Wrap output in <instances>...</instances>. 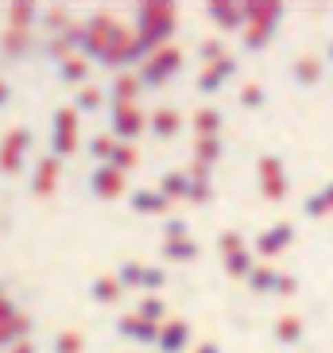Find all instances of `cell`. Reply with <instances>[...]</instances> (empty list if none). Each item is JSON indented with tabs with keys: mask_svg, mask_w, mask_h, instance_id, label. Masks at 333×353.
<instances>
[{
	"mask_svg": "<svg viewBox=\"0 0 333 353\" xmlns=\"http://www.w3.org/2000/svg\"><path fill=\"white\" fill-rule=\"evenodd\" d=\"M78 132H82V113H78L74 105H58L54 117H51V156L70 159L74 152L82 148Z\"/></svg>",
	"mask_w": 333,
	"mask_h": 353,
	"instance_id": "obj_2",
	"label": "cell"
},
{
	"mask_svg": "<svg viewBox=\"0 0 333 353\" xmlns=\"http://www.w3.org/2000/svg\"><path fill=\"white\" fill-rule=\"evenodd\" d=\"M229 74H233V63H229V59H221V63L206 66V70H202V78H198V94H217Z\"/></svg>",
	"mask_w": 333,
	"mask_h": 353,
	"instance_id": "obj_20",
	"label": "cell"
},
{
	"mask_svg": "<svg viewBox=\"0 0 333 353\" xmlns=\"http://www.w3.org/2000/svg\"><path fill=\"white\" fill-rule=\"evenodd\" d=\"M163 283H166V272H163V268H151V264H144V280H140L144 295H155Z\"/></svg>",
	"mask_w": 333,
	"mask_h": 353,
	"instance_id": "obj_34",
	"label": "cell"
},
{
	"mask_svg": "<svg viewBox=\"0 0 333 353\" xmlns=\"http://www.w3.org/2000/svg\"><path fill=\"white\" fill-rule=\"evenodd\" d=\"M147 128H151L155 140H171L175 132H182V113L171 109V105H159V109H151V117H147Z\"/></svg>",
	"mask_w": 333,
	"mask_h": 353,
	"instance_id": "obj_15",
	"label": "cell"
},
{
	"mask_svg": "<svg viewBox=\"0 0 333 353\" xmlns=\"http://www.w3.org/2000/svg\"><path fill=\"white\" fill-rule=\"evenodd\" d=\"M113 148H116L113 132L94 136V140H89V159H97V163H109V159H113Z\"/></svg>",
	"mask_w": 333,
	"mask_h": 353,
	"instance_id": "obj_30",
	"label": "cell"
},
{
	"mask_svg": "<svg viewBox=\"0 0 333 353\" xmlns=\"http://www.w3.org/2000/svg\"><path fill=\"white\" fill-rule=\"evenodd\" d=\"M182 70V51L178 47H163V51L147 54L144 66H140V82H144V90H159V85H166L175 74Z\"/></svg>",
	"mask_w": 333,
	"mask_h": 353,
	"instance_id": "obj_4",
	"label": "cell"
},
{
	"mask_svg": "<svg viewBox=\"0 0 333 353\" xmlns=\"http://www.w3.org/2000/svg\"><path fill=\"white\" fill-rule=\"evenodd\" d=\"M202 59H206L209 66L221 63V43H217V39H213V43H202Z\"/></svg>",
	"mask_w": 333,
	"mask_h": 353,
	"instance_id": "obj_37",
	"label": "cell"
},
{
	"mask_svg": "<svg viewBox=\"0 0 333 353\" xmlns=\"http://www.w3.org/2000/svg\"><path fill=\"white\" fill-rule=\"evenodd\" d=\"M120 295H125V288H120V280H116V276H97V280L89 283V299L101 303V307L120 303Z\"/></svg>",
	"mask_w": 333,
	"mask_h": 353,
	"instance_id": "obj_19",
	"label": "cell"
},
{
	"mask_svg": "<svg viewBox=\"0 0 333 353\" xmlns=\"http://www.w3.org/2000/svg\"><path fill=\"white\" fill-rule=\"evenodd\" d=\"M140 94H144V82H140V74L136 70H120L113 78V85H109V101H113V109H120V105H136Z\"/></svg>",
	"mask_w": 333,
	"mask_h": 353,
	"instance_id": "obj_11",
	"label": "cell"
},
{
	"mask_svg": "<svg viewBox=\"0 0 333 353\" xmlns=\"http://www.w3.org/2000/svg\"><path fill=\"white\" fill-rule=\"evenodd\" d=\"M240 16H244V12H240L237 4H209V20H217L221 28H233V23H240Z\"/></svg>",
	"mask_w": 333,
	"mask_h": 353,
	"instance_id": "obj_32",
	"label": "cell"
},
{
	"mask_svg": "<svg viewBox=\"0 0 333 353\" xmlns=\"http://www.w3.org/2000/svg\"><path fill=\"white\" fill-rule=\"evenodd\" d=\"M4 353H39V350H35L32 342H20V345H12V350H4Z\"/></svg>",
	"mask_w": 333,
	"mask_h": 353,
	"instance_id": "obj_44",
	"label": "cell"
},
{
	"mask_svg": "<svg viewBox=\"0 0 333 353\" xmlns=\"http://www.w3.org/2000/svg\"><path fill=\"white\" fill-rule=\"evenodd\" d=\"M8 97H12V85L4 82V78H0V109H4V105H8Z\"/></svg>",
	"mask_w": 333,
	"mask_h": 353,
	"instance_id": "obj_43",
	"label": "cell"
},
{
	"mask_svg": "<svg viewBox=\"0 0 333 353\" xmlns=\"http://www.w3.org/2000/svg\"><path fill=\"white\" fill-rule=\"evenodd\" d=\"M147 54H144V47H140V39H136V28H116V35H113V43H109V51H105V59H101V66H120V70H128L132 63H144Z\"/></svg>",
	"mask_w": 333,
	"mask_h": 353,
	"instance_id": "obj_6",
	"label": "cell"
},
{
	"mask_svg": "<svg viewBox=\"0 0 333 353\" xmlns=\"http://www.w3.org/2000/svg\"><path fill=\"white\" fill-rule=\"evenodd\" d=\"M101 105H105V90H97V85H82L78 97H74V109L78 113H97Z\"/></svg>",
	"mask_w": 333,
	"mask_h": 353,
	"instance_id": "obj_27",
	"label": "cell"
},
{
	"mask_svg": "<svg viewBox=\"0 0 333 353\" xmlns=\"http://www.w3.org/2000/svg\"><path fill=\"white\" fill-rule=\"evenodd\" d=\"M163 233H166V241H186V221L182 218H166Z\"/></svg>",
	"mask_w": 333,
	"mask_h": 353,
	"instance_id": "obj_35",
	"label": "cell"
},
{
	"mask_svg": "<svg viewBox=\"0 0 333 353\" xmlns=\"http://www.w3.org/2000/svg\"><path fill=\"white\" fill-rule=\"evenodd\" d=\"M217 128H221V113L209 109V105H202L198 113H194V132L198 136H217Z\"/></svg>",
	"mask_w": 333,
	"mask_h": 353,
	"instance_id": "obj_29",
	"label": "cell"
},
{
	"mask_svg": "<svg viewBox=\"0 0 333 353\" xmlns=\"http://www.w3.org/2000/svg\"><path fill=\"white\" fill-rule=\"evenodd\" d=\"M178 28V12L175 4H166V0H151V4H140L136 8V39L144 47V54H155L163 47H171V35Z\"/></svg>",
	"mask_w": 333,
	"mask_h": 353,
	"instance_id": "obj_1",
	"label": "cell"
},
{
	"mask_svg": "<svg viewBox=\"0 0 333 353\" xmlns=\"http://www.w3.org/2000/svg\"><path fill=\"white\" fill-rule=\"evenodd\" d=\"M58 82L63 85H85L89 82V59H85V54H70L66 63H58Z\"/></svg>",
	"mask_w": 333,
	"mask_h": 353,
	"instance_id": "obj_18",
	"label": "cell"
},
{
	"mask_svg": "<svg viewBox=\"0 0 333 353\" xmlns=\"http://www.w3.org/2000/svg\"><path fill=\"white\" fill-rule=\"evenodd\" d=\"M85 187H89L94 198H101V202H116V198L132 194V190H128V175H120V171L109 167V163H97L94 171H89V179H85Z\"/></svg>",
	"mask_w": 333,
	"mask_h": 353,
	"instance_id": "obj_7",
	"label": "cell"
},
{
	"mask_svg": "<svg viewBox=\"0 0 333 353\" xmlns=\"http://www.w3.org/2000/svg\"><path fill=\"white\" fill-rule=\"evenodd\" d=\"M244 105H260V90H256V85H248V90H244Z\"/></svg>",
	"mask_w": 333,
	"mask_h": 353,
	"instance_id": "obj_42",
	"label": "cell"
},
{
	"mask_svg": "<svg viewBox=\"0 0 333 353\" xmlns=\"http://www.w3.org/2000/svg\"><path fill=\"white\" fill-rule=\"evenodd\" d=\"M116 280H120V288H140V280H144V264L140 260H125L120 264V272H116Z\"/></svg>",
	"mask_w": 333,
	"mask_h": 353,
	"instance_id": "obj_31",
	"label": "cell"
},
{
	"mask_svg": "<svg viewBox=\"0 0 333 353\" xmlns=\"http://www.w3.org/2000/svg\"><path fill=\"white\" fill-rule=\"evenodd\" d=\"M12 314H16V303H12L8 295H4V291H0V322L12 319Z\"/></svg>",
	"mask_w": 333,
	"mask_h": 353,
	"instance_id": "obj_39",
	"label": "cell"
},
{
	"mask_svg": "<svg viewBox=\"0 0 333 353\" xmlns=\"http://www.w3.org/2000/svg\"><path fill=\"white\" fill-rule=\"evenodd\" d=\"M221 156V140L217 136H198V144H194V163L202 167H213Z\"/></svg>",
	"mask_w": 333,
	"mask_h": 353,
	"instance_id": "obj_26",
	"label": "cell"
},
{
	"mask_svg": "<svg viewBox=\"0 0 333 353\" xmlns=\"http://www.w3.org/2000/svg\"><path fill=\"white\" fill-rule=\"evenodd\" d=\"M32 152V132L28 128H8L0 136V175H20Z\"/></svg>",
	"mask_w": 333,
	"mask_h": 353,
	"instance_id": "obj_5",
	"label": "cell"
},
{
	"mask_svg": "<svg viewBox=\"0 0 333 353\" xmlns=\"http://www.w3.org/2000/svg\"><path fill=\"white\" fill-rule=\"evenodd\" d=\"M221 249H225V256H233V252H237V237L225 233V237H221Z\"/></svg>",
	"mask_w": 333,
	"mask_h": 353,
	"instance_id": "obj_41",
	"label": "cell"
},
{
	"mask_svg": "<svg viewBox=\"0 0 333 353\" xmlns=\"http://www.w3.org/2000/svg\"><path fill=\"white\" fill-rule=\"evenodd\" d=\"M252 283H256V291H268V288H271V283H275V280H271L268 272H252Z\"/></svg>",
	"mask_w": 333,
	"mask_h": 353,
	"instance_id": "obj_40",
	"label": "cell"
},
{
	"mask_svg": "<svg viewBox=\"0 0 333 353\" xmlns=\"http://www.w3.org/2000/svg\"><path fill=\"white\" fill-rule=\"evenodd\" d=\"M225 268H229L233 276H244L252 264H248V256H244V252H233V256H225Z\"/></svg>",
	"mask_w": 333,
	"mask_h": 353,
	"instance_id": "obj_36",
	"label": "cell"
},
{
	"mask_svg": "<svg viewBox=\"0 0 333 353\" xmlns=\"http://www.w3.org/2000/svg\"><path fill=\"white\" fill-rule=\"evenodd\" d=\"M186 345H190V322L171 319L159 326V342H155L159 353H186Z\"/></svg>",
	"mask_w": 333,
	"mask_h": 353,
	"instance_id": "obj_13",
	"label": "cell"
},
{
	"mask_svg": "<svg viewBox=\"0 0 333 353\" xmlns=\"http://www.w3.org/2000/svg\"><path fill=\"white\" fill-rule=\"evenodd\" d=\"M128 206L136 210V214H151V218H163L166 210H171V198L163 194V190H151V187H144V190H132L128 194Z\"/></svg>",
	"mask_w": 333,
	"mask_h": 353,
	"instance_id": "obj_14",
	"label": "cell"
},
{
	"mask_svg": "<svg viewBox=\"0 0 333 353\" xmlns=\"http://www.w3.org/2000/svg\"><path fill=\"white\" fill-rule=\"evenodd\" d=\"M198 256V245L194 241H163V260H171V264H182V260H194Z\"/></svg>",
	"mask_w": 333,
	"mask_h": 353,
	"instance_id": "obj_25",
	"label": "cell"
},
{
	"mask_svg": "<svg viewBox=\"0 0 333 353\" xmlns=\"http://www.w3.org/2000/svg\"><path fill=\"white\" fill-rule=\"evenodd\" d=\"M194 353H217V345H213V342H202V345H198V350H194Z\"/></svg>",
	"mask_w": 333,
	"mask_h": 353,
	"instance_id": "obj_45",
	"label": "cell"
},
{
	"mask_svg": "<svg viewBox=\"0 0 333 353\" xmlns=\"http://www.w3.org/2000/svg\"><path fill=\"white\" fill-rule=\"evenodd\" d=\"M54 353H82V334L78 330H58L54 334Z\"/></svg>",
	"mask_w": 333,
	"mask_h": 353,
	"instance_id": "obj_33",
	"label": "cell"
},
{
	"mask_svg": "<svg viewBox=\"0 0 333 353\" xmlns=\"http://www.w3.org/2000/svg\"><path fill=\"white\" fill-rule=\"evenodd\" d=\"M28 47H32V32H16V28H8V32L0 35V51L8 54V59H23Z\"/></svg>",
	"mask_w": 333,
	"mask_h": 353,
	"instance_id": "obj_21",
	"label": "cell"
},
{
	"mask_svg": "<svg viewBox=\"0 0 333 353\" xmlns=\"http://www.w3.org/2000/svg\"><path fill=\"white\" fill-rule=\"evenodd\" d=\"M78 47H82V23H74L70 32L47 39V59H54V63H66L70 54H78Z\"/></svg>",
	"mask_w": 333,
	"mask_h": 353,
	"instance_id": "obj_16",
	"label": "cell"
},
{
	"mask_svg": "<svg viewBox=\"0 0 333 353\" xmlns=\"http://www.w3.org/2000/svg\"><path fill=\"white\" fill-rule=\"evenodd\" d=\"M136 314L144 322H155V326H163V319H166V303L159 299V295H144V299L136 303Z\"/></svg>",
	"mask_w": 333,
	"mask_h": 353,
	"instance_id": "obj_24",
	"label": "cell"
},
{
	"mask_svg": "<svg viewBox=\"0 0 333 353\" xmlns=\"http://www.w3.org/2000/svg\"><path fill=\"white\" fill-rule=\"evenodd\" d=\"M283 237H287V233H268V237L260 241V249H264V252H271V249H279V245H283Z\"/></svg>",
	"mask_w": 333,
	"mask_h": 353,
	"instance_id": "obj_38",
	"label": "cell"
},
{
	"mask_svg": "<svg viewBox=\"0 0 333 353\" xmlns=\"http://www.w3.org/2000/svg\"><path fill=\"white\" fill-rule=\"evenodd\" d=\"M144 132H147V113L140 105H120V109H113V140L136 144Z\"/></svg>",
	"mask_w": 333,
	"mask_h": 353,
	"instance_id": "obj_8",
	"label": "cell"
},
{
	"mask_svg": "<svg viewBox=\"0 0 333 353\" xmlns=\"http://www.w3.org/2000/svg\"><path fill=\"white\" fill-rule=\"evenodd\" d=\"M159 190H163L171 202H175V198H186L190 194V175L186 171H166V175L159 179Z\"/></svg>",
	"mask_w": 333,
	"mask_h": 353,
	"instance_id": "obj_23",
	"label": "cell"
},
{
	"mask_svg": "<svg viewBox=\"0 0 333 353\" xmlns=\"http://www.w3.org/2000/svg\"><path fill=\"white\" fill-rule=\"evenodd\" d=\"M116 28L120 23L109 16V12H97V16H89V20L82 23V47H78V54H85L89 63H101L105 51H109V43H113Z\"/></svg>",
	"mask_w": 333,
	"mask_h": 353,
	"instance_id": "obj_3",
	"label": "cell"
},
{
	"mask_svg": "<svg viewBox=\"0 0 333 353\" xmlns=\"http://www.w3.org/2000/svg\"><path fill=\"white\" fill-rule=\"evenodd\" d=\"M39 4H32V0H16V4H8V28H16V32H32L35 23H39Z\"/></svg>",
	"mask_w": 333,
	"mask_h": 353,
	"instance_id": "obj_17",
	"label": "cell"
},
{
	"mask_svg": "<svg viewBox=\"0 0 333 353\" xmlns=\"http://www.w3.org/2000/svg\"><path fill=\"white\" fill-rule=\"evenodd\" d=\"M109 167H116L120 175H128V171H136V167H140V148H136V144H120V140H116V148H113V159H109Z\"/></svg>",
	"mask_w": 333,
	"mask_h": 353,
	"instance_id": "obj_22",
	"label": "cell"
},
{
	"mask_svg": "<svg viewBox=\"0 0 333 353\" xmlns=\"http://www.w3.org/2000/svg\"><path fill=\"white\" fill-rule=\"evenodd\" d=\"M32 330H35L32 314L16 311L12 319H4V322H0V353L12 350V345H20V342H32Z\"/></svg>",
	"mask_w": 333,
	"mask_h": 353,
	"instance_id": "obj_10",
	"label": "cell"
},
{
	"mask_svg": "<svg viewBox=\"0 0 333 353\" xmlns=\"http://www.w3.org/2000/svg\"><path fill=\"white\" fill-rule=\"evenodd\" d=\"M39 20H43V28L51 32V39H54V35H63V32H70V28H74V23H70V12H66V8H47V12L39 16Z\"/></svg>",
	"mask_w": 333,
	"mask_h": 353,
	"instance_id": "obj_28",
	"label": "cell"
},
{
	"mask_svg": "<svg viewBox=\"0 0 333 353\" xmlns=\"http://www.w3.org/2000/svg\"><path fill=\"white\" fill-rule=\"evenodd\" d=\"M58 179H63V159L58 156H43L32 171V194L35 198H51L58 190Z\"/></svg>",
	"mask_w": 333,
	"mask_h": 353,
	"instance_id": "obj_9",
	"label": "cell"
},
{
	"mask_svg": "<svg viewBox=\"0 0 333 353\" xmlns=\"http://www.w3.org/2000/svg\"><path fill=\"white\" fill-rule=\"evenodd\" d=\"M116 334L128 338V342H140V345H155L159 342V326L155 322H144L140 314H125V319H116Z\"/></svg>",
	"mask_w": 333,
	"mask_h": 353,
	"instance_id": "obj_12",
	"label": "cell"
}]
</instances>
